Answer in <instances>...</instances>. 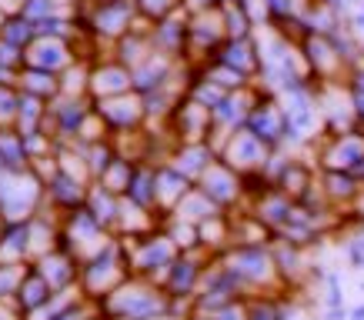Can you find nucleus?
Here are the masks:
<instances>
[{
	"instance_id": "nucleus-1",
	"label": "nucleus",
	"mask_w": 364,
	"mask_h": 320,
	"mask_svg": "<svg viewBox=\"0 0 364 320\" xmlns=\"http://www.w3.org/2000/svg\"><path fill=\"white\" fill-rule=\"evenodd\" d=\"M218 260H221V267L234 277L241 297H284V294H291V290L284 287V280H281V270H277L271 243H267V247H241V243H231L228 250L218 254ZM291 297H294V294H291Z\"/></svg>"
},
{
	"instance_id": "nucleus-2",
	"label": "nucleus",
	"mask_w": 364,
	"mask_h": 320,
	"mask_svg": "<svg viewBox=\"0 0 364 320\" xmlns=\"http://www.w3.org/2000/svg\"><path fill=\"white\" fill-rule=\"evenodd\" d=\"M100 310L111 320H157L164 314H174V300L167 297V290L154 280L131 277L111 297L100 300Z\"/></svg>"
},
{
	"instance_id": "nucleus-3",
	"label": "nucleus",
	"mask_w": 364,
	"mask_h": 320,
	"mask_svg": "<svg viewBox=\"0 0 364 320\" xmlns=\"http://www.w3.org/2000/svg\"><path fill=\"white\" fill-rule=\"evenodd\" d=\"M131 260H127V250H124V241L121 237H114L100 254L87 257L84 264H80V294L90 300H104L111 297L114 290L127 284L131 280Z\"/></svg>"
},
{
	"instance_id": "nucleus-4",
	"label": "nucleus",
	"mask_w": 364,
	"mask_h": 320,
	"mask_svg": "<svg viewBox=\"0 0 364 320\" xmlns=\"http://www.w3.org/2000/svg\"><path fill=\"white\" fill-rule=\"evenodd\" d=\"M121 241L124 250H127V260H131V274L144 277V280H154V284H164L167 270L181 257L177 243L167 237L164 227L144 233V237H121Z\"/></svg>"
},
{
	"instance_id": "nucleus-5",
	"label": "nucleus",
	"mask_w": 364,
	"mask_h": 320,
	"mask_svg": "<svg viewBox=\"0 0 364 320\" xmlns=\"http://www.w3.org/2000/svg\"><path fill=\"white\" fill-rule=\"evenodd\" d=\"M44 207V184L23 170V174L0 177V224H27Z\"/></svg>"
},
{
	"instance_id": "nucleus-6",
	"label": "nucleus",
	"mask_w": 364,
	"mask_h": 320,
	"mask_svg": "<svg viewBox=\"0 0 364 320\" xmlns=\"http://www.w3.org/2000/svg\"><path fill=\"white\" fill-rule=\"evenodd\" d=\"M111 241H114V233L107 231L87 207L70 210V214H64V221H60V247H67L80 264H84L87 257L100 254Z\"/></svg>"
},
{
	"instance_id": "nucleus-7",
	"label": "nucleus",
	"mask_w": 364,
	"mask_h": 320,
	"mask_svg": "<svg viewBox=\"0 0 364 320\" xmlns=\"http://www.w3.org/2000/svg\"><path fill=\"white\" fill-rule=\"evenodd\" d=\"M271 154H274V150H271L257 133L247 131V127L228 133V140H224L221 150H218V157H221L231 170H237L241 177H257L264 170L267 160H271Z\"/></svg>"
},
{
	"instance_id": "nucleus-8",
	"label": "nucleus",
	"mask_w": 364,
	"mask_h": 320,
	"mask_svg": "<svg viewBox=\"0 0 364 320\" xmlns=\"http://www.w3.org/2000/svg\"><path fill=\"white\" fill-rule=\"evenodd\" d=\"M214 260L210 250L198 247V250H188V254H181L174 260V267L167 270L164 284L161 287L167 290V297L174 300V304H194L200 290V277H204V267Z\"/></svg>"
},
{
	"instance_id": "nucleus-9",
	"label": "nucleus",
	"mask_w": 364,
	"mask_h": 320,
	"mask_svg": "<svg viewBox=\"0 0 364 320\" xmlns=\"http://www.w3.org/2000/svg\"><path fill=\"white\" fill-rule=\"evenodd\" d=\"M198 187L208 194L221 210H237V207H251L247 200V187H244V177L237 170L224 164L221 157L208 167V174L198 180Z\"/></svg>"
},
{
	"instance_id": "nucleus-10",
	"label": "nucleus",
	"mask_w": 364,
	"mask_h": 320,
	"mask_svg": "<svg viewBox=\"0 0 364 320\" xmlns=\"http://www.w3.org/2000/svg\"><path fill=\"white\" fill-rule=\"evenodd\" d=\"M318 170H341L364 184V133H338L324 140L318 154Z\"/></svg>"
},
{
	"instance_id": "nucleus-11",
	"label": "nucleus",
	"mask_w": 364,
	"mask_h": 320,
	"mask_svg": "<svg viewBox=\"0 0 364 320\" xmlns=\"http://www.w3.org/2000/svg\"><path fill=\"white\" fill-rule=\"evenodd\" d=\"M37 270H41V277H44L47 284L57 290V294H64V290H74L80 284V260L67 247H57V250H50L47 257H41L37 260Z\"/></svg>"
},
{
	"instance_id": "nucleus-12",
	"label": "nucleus",
	"mask_w": 364,
	"mask_h": 320,
	"mask_svg": "<svg viewBox=\"0 0 364 320\" xmlns=\"http://www.w3.org/2000/svg\"><path fill=\"white\" fill-rule=\"evenodd\" d=\"M318 184L324 200H328V207L341 210V214H348L364 194L361 180L351 174H341V170H318Z\"/></svg>"
},
{
	"instance_id": "nucleus-13",
	"label": "nucleus",
	"mask_w": 364,
	"mask_h": 320,
	"mask_svg": "<svg viewBox=\"0 0 364 320\" xmlns=\"http://www.w3.org/2000/svg\"><path fill=\"white\" fill-rule=\"evenodd\" d=\"M191 190H194V184L181 170H174L171 164H157V214L164 221L181 207V200L188 197Z\"/></svg>"
},
{
	"instance_id": "nucleus-14",
	"label": "nucleus",
	"mask_w": 364,
	"mask_h": 320,
	"mask_svg": "<svg viewBox=\"0 0 364 320\" xmlns=\"http://www.w3.org/2000/svg\"><path fill=\"white\" fill-rule=\"evenodd\" d=\"M291 210H294V200L287 194H281L277 187H264L257 197H251V214L264 227H271V233H277L291 221Z\"/></svg>"
},
{
	"instance_id": "nucleus-15",
	"label": "nucleus",
	"mask_w": 364,
	"mask_h": 320,
	"mask_svg": "<svg viewBox=\"0 0 364 320\" xmlns=\"http://www.w3.org/2000/svg\"><path fill=\"white\" fill-rule=\"evenodd\" d=\"M87 190H90L87 184H80V180H74V177H67L57 170V174L50 177V184L44 187V197L57 214H70V210H77L87 204Z\"/></svg>"
},
{
	"instance_id": "nucleus-16",
	"label": "nucleus",
	"mask_w": 364,
	"mask_h": 320,
	"mask_svg": "<svg viewBox=\"0 0 364 320\" xmlns=\"http://www.w3.org/2000/svg\"><path fill=\"white\" fill-rule=\"evenodd\" d=\"M244 127H247L251 133H257L271 150H277V147L284 144V137H287V117H281L271 104L254 107V111L247 114V123H244Z\"/></svg>"
},
{
	"instance_id": "nucleus-17",
	"label": "nucleus",
	"mask_w": 364,
	"mask_h": 320,
	"mask_svg": "<svg viewBox=\"0 0 364 320\" xmlns=\"http://www.w3.org/2000/svg\"><path fill=\"white\" fill-rule=\"evenodd\" d=\"M214 160H218V154H214L208 144H184V147H177L174 154H171L167 164L174 167V170H181V174L198 187V180L208 174V167L214 164Z\"/></svg>"
},
{
	"instance_id": "nucleus-18",
	"label": "nucleus",
	"mask_w": 364,
	"mask_h": 320,
	"mask_svg": "<svg viewBox=\"0 0 364 320\" xmlns=\"http://www.w3.org/2000/svg\"><path fill=\"white\" fill-rule=\"evenodd\" d=\"M0 264H31L27 224H0Z\"/></svg>"
},
{
	"instance_id": "nucleus-19",
	"label": "nucleus",
	"mask_w": 364,
	"mask_h": 320,
	"mask_svg": "<svg viewBox=\"0 0 364 320\" xmlns=\"http://www.w3.org/2000/svg\"><path fill=\"white\" fill-rule=\"evenodd\" d=\"M0 167H4V174L31 170V150H27V137L21 131H4L0 127Z\"/></svg>"
},
{
	"instance_id": "nucleus-20",
	"label": "nucleus",
	"mask_w": 364,
	"mask_h": 320,
	"mask_svg": "<svg viewBox=\"0 0 364 320\" xmlns=\"http://www.w3.org/2000/svg\"><path fill=\"white\" fill-rule=\"evenodd\" d=\"M57 297V290L47 284L44 277H41V270L31 264V270H27V277H23V284H21V290H17V307L23 310V314H31V310H41V307H47L50 300Z\"/></svg>"
},
{
	"instance_id": "nucleus-21",
	"label": "nucleus",
	"mask_w": 364,
	"mask_h": 320,
	"mask_svg": "<svg viewBox=\"0 0 364 320\" xmlns=\"http://www.w3.org/2000/svg\"><path fill=\"white\" fill-rule=\"evenodd\" d=\"M314 187H318V177H314V170H311L308 164H301V160H291L287 170L281 174V180H277V190L287 194L294 204H304Z\"/></svg>"
},
{
	"instance_id": "nucleus-22",
	"label": "nucleus",
	"mask_w": 364,
	"mask_h": 320,
	"mask_svg": "<svg viewBox=\"0 0 364 320\" xmlns=\"http://www.w3.org/2000/svg\"><path fill=\"white\" fill-rule=\"evenodd\" d=\"M124 200H131V204H137V207L154 210L157 214V164H137L134 180H131V187H127V194H124Z\"/></svg>"
},
{
	"instance_id": "nucleus-23",
	"label": "nucleus",
	"mask_w": 364,
	"mask_h": 320,
	"mask_svg": "<svg viewBox=\"0 0 364 320\" xmlns=\"http://www.w3.org/2000/svg\"><path fill=\"white\" fill-rule=\"evenodd\" d=\"M121 200L124 197L111 194L107 187H100L97 180H94V184H90V190H87V204H84V207H87L90 214H94V217H97V221L114 233V231H117V221H121Z\"/></svg>"
},
{
	"instance_id": "nucleus-24",
	"label": "nucleus",
	"mask_w": 364,
	"mask_h": 320,
	"mask_svg": "<svg viewBox=\"0 0 364 320\" xmlns=\"http://www.w3.org/2000/svg\"><path fill=\"white\" fill-rule=\"evenodd\" d=\"M221 214H228V210L218 207V204H214V200H210L200 187H194L188 197L181 200V207H177L171 217H177V221H188V224H194V227H200V224H208L210 217H221Z\"/></svg>"
},
{
	"instance_id": "nucleus-25",
	"label": "nucleus",
	"mask_w": 364,
	"mask_h": 320,
	"mask_svg": "<svg viewBox=\"0 0 364 320\" xmlns=\"http://www.w3.org/2000/svg\"><path fill=\"white\" fill-rule=\"evenodd\" d=\"M291 304L294 297H244V310L247 320H291Z\"/></svg>"
},
{
	"instance_id": "nucleus-26",
	"label": "nucleus",
	"mask_w": 364,
	"mask_h": 320,
	"mask_svg": "<svg viewBox=\"0 0 364 320\" xmlns=\"http://www.w3.org/2000/svg\"><path fill=\"white\" fill-rule=\"evenodd\" d=\"M134 170H137V164L124 160V157H114V164L97 177V184L100 187H107L111 194H117V197H124L127 187H131V180H134Z\"/></svg>"
},
{
	"instance_id": "nucleus-27",
	"label": "nucleus",
	"mask_w": 364,
	"mask_h": 320,
	"mask_svg": "<svg viewBox=\"0 0 364 320\" xmlns=\"http://www.w3.org/2000/svg\"><path fill=\"white\" fill-rule=\"evenodd\" d=\"M164 231H167V237L177 243V250H181V254H188V250H198L200 247V231L194 227V224L177 221V217H167Z\"/></svg>"
},
{
	"instance_id": "nucleus-28",
	"label": "nucleus",
	"mask_w": 364,
	"mask_h": 320,
	"mask_svg": "<svg viewBox=\"0 0 364 320\" xmlns=\"http://www.w3.org/2000/svg\"><path fill=\"white\" fill-rule=\"evenodd\" d=\"M321 304L328 310H348V304H344V290H341V274L338 270H324V277H321Z\"/></svg>"
},
{
	"instance_id": "nucleus-29",
	"label": "nucleus",
	"mask_w": 364,
	"mask_h": 320,
	"mask_svg": "<svg viewBox=\"0 0 364 320\" xmlns=\"http://www.w3.org/2000/svg\"><path fill=\"white\" fill-rule=\"evenodd\" d=\"M31 264H0V297H17Z\"/></svg>"
},
{
	"instance_id": "nucleus-30",
	"label": "nucleus",
	"mask_w": 364,
	"mask_h": 320,
	"mask_svg": "<svg viewBox=\"0 0 364 320\" xmlns=\"http://www.w3.org/2000/svg\"><path fill=\"white\" fill-rule=\"evenodd\" d=\"M348 264L354 270H364V231L358 237H351V243H348Z\"/></svg>"
},
{
	"instance_id": "nucleus-31",
	"label": "nucleus",
	"mask_w": 364,
	"mask_h": 320,
	"mask_svg": "<svg viewBox=\"0 0 364 320\" xmlns=\"http://www.w3.org/2000/svg\"><path fill=\"white\" fill-rule=\"evenodd\" d=\"M0 320H23V310L14 297H0Z\"/></svg>"
},
{
	"instance_id": "nucleus-32",
	"label": "nucleus",
	"mask_w": 364,
	"mask_h": 320,
	"mask_svg": "<svg viewBox=\"0 0 364 320\" xmlns=\"http://www.w3.org/2000/svg\"><path fill=\"white\" fill-rule=\"evenodd\" d=\"M214 320H247V310H244V300L231 304V307H224L214 314Z\"/></svg>"
},
{
	"instance_id": "nucleus-33",
	"label": "nucleus",
	"mask_w": 364,
	"mask_h": 320,
	"mask_svg": "<svg viewBox=\"0 0 364 320\" xmlns=\"http://www.w3.org/2000/svg\"><path fill=\"white\" fill-rule=\"evenodd\" d=\"M184 320H214V317H208V314H188Z\"/></svg>"
}]
</instances>
